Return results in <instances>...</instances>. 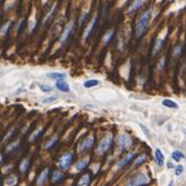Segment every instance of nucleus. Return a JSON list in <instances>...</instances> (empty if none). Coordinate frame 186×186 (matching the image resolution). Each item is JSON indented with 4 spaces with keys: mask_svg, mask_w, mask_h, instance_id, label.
<instances>
[{
    "mask_svg": "<svg viewBox=\"0 0 186 186\" xmlns=\"http://www.w3.org/2000/svg\"><path fill=\"white\" fill-rule=\"evenodd\" d=\"M153 16V9H145L144 12H141L137 16V18L135 21V38L140 39L145 35V32L148 31L149 25H150V20Z\"/></svg>",
    "mask_w": 186,
    "mask_h": 186,
    "instance_id": "f257e3e1",
    "label": "nucleus"
},
{
    "mask_svg": "<svg viewBox=\"0 0 186 186\" xmlns=\"http://www.w3.org/2000/svg\"><path fill=\"white\" fill-rule=\"evenodd\" d=\"M149 182H150L149 176L145 172H142V173H138L135 177H132L127 182V186H144V185H148Z\"/></svg>",
    "mask_w": 186,
    "mask_h": 186,
    "instance_id": "f03ea898",
    "label": "nucleus"
},
{
    "mask_svg": "<svg viewBox=\"0 0 186 186\" xmlns=\"http://www.w3.org/2000/svg\"><path fill=\"white\" fill-rule=\"evenodd\" d=\"M111 145H112V135H111V133H109V135H106L101 140L99 145L97 146V149H96V153L97 154H105V153H107V151L110 150Z\"/></svg>",
    "mask_w": 186,
    "mask_h": 186,
    "instance_id": "7ed1b4c3",
    "label": "nucleus"
},
{
    "mask_svg": "<svg viewBox=\"0 0 186 186\" xmlns=\"http://www.w3.org/2000/svg\"><path fill=\"white\" fill-rule=\"evenodd\" d=\"M116 144H118L119 151H124L125 149H128L129 146L132 145V138L128 133H120V135L116 137Z\"/></svg>",
    "mask_w": 186,
    "mask_h": 186,
    "instance_id": "20e7f679",
    "label": "nucleus"
},
{
    "mask_svg": "<svg viewBox=\"0 0 186 186\" xmlns=\"http://www.w3.org/2000/svg\"><path fill=\"white\" fill-rule=\"evenodd\" d=\"M74 29H75V21H70V22L65 26L61 35H59V43H61V44H65V43L70 39L71 34L74 32Z\"/></svg>",
    "mask_w": 186,
    "mask_h": 186,
    "instance_id": "39448f33",
    "label": "nucleus"
},
{
    "mask_svg": "<svg viewBox=\"0 0 186 186\" xmlns=\"http://www.w3.org/2000/svg\"><path fill=\"white\" fill-rule=\"evenodd\" d=\"M97 23H98V16L96 14V16H94L93 18L88 22V25L85 26V29H84V31H83V35H81V39H83V41H87V40H88V38L90 36V34H92L93 30L96 29Z\"/></svg>",
    "mask_w": 186,
    "mask_h": 186,
    "instance_id": "423d86ee",
    "label": "nucleus"
},
{
    "mask_svg": "<svg viewBox=\"0 0 186 186\" xmlns=\"http://www.w3.org/2000/svg\"><path fill=\"white\" fill-rule=\"evenodd\" d=\"M72 159H74V154H72L71 151H69V153L63 154L62 157L59 158V160H58V167L61 168L62 171L67 169V168H70V166H71Z\"/></svg>",
    "mask_w": 186,
    "mask_h": 186,
    "instance_id": "0eeeda50",
    "label": "nucleus"
},
{
    "mask_svg": "<svg viewBox=\"0 0 186 186\" xmlns=\"http://www.w3.org/2000/svg\"><path fill=\"white\" fill-rule=\"evenodd\" d=\"M93 145H94V136L93 135H90L88 137H85L83 141L80 142V145H79V151H81V153H85V151H88L93 148Z\"/></svg>",
    "mask_w": 186,
    "mask_h": 186,
    "instance_id": "6e6552de",
    "label": "nucleus"
},
{
    "mask_svg": "<svg viewBox=\"0 0 186 186\" xmlns=\"http://www.w3.org/2000/svg\"><path fill=\"white\" fill-rule=\"evenodd\" d=\"M142 4H144V0H132L131 4H129V7L127 8V13L128 14H133V13H136L137 11L141 9Z\"/></svg>",
    "mask_w": 186,
    "mask_h": 186,
    "instance_id": "1a4fd4ad",
    "label": "nucleus"
},
{
    "mask_svg": "<svg viewBox=\"0 0 186 186\" xmlns=\"http://www.w3.org/2000/svg\"><path fill=\"white\" fill-rule=\"evenodd\" d=\"M133 158H136V154H135V153H129V154H127V155H124V157L118 162L116 167H118V168H123V167H125L129 162L132 160Z\"/></svg>",
    "mask_w": 186,
    "mask_h": 186,
    "instance_id": "9d476101",
    "label": "nucleus"
},
{
    "mask_svg": "<svg viewBox=\"0 0 186 186\" xmlns=\"http://www.w3.org/2000/svg\"><path fill=\"white\" fill-rule=\"evenodd\" d=\"M48 175H49V168L43 169L40 172V175L38 176V178H36V186H43V185H44L47 178H48Z\"/></svg>",
    "mask_w": 186,
    "mask_h": 186,
    "instance_id": "9b49d317",
    "label": "nucleus"
},
{
    "mask_svg": "<svg viewBox=\"0 0 186 186\" xmlns=\"http://www.w3.org/2000/svg\"><path fill=\"white\" fill-rule=\"evenodd\" d=\"M56 88L62 93H69L70 92V85L66 80H57L56 81Z\"/></svg>",
    "mask_w": 186,
    "mask_h": 186,
    "instance_id": "f8f14e48",
    "label": "nucleus"
},
{
    "mask_svg": "<svg viewBox=\"0 0 186 186\" xmlns=\"http://www.w3.org/2000/svg\"><path fill=\"white\" fill-rule=\"evenodd\" d=\"M164 41H166V39L164 38H158L157 40H155V43H154V45H153V50H151V54L153 56H155L158 53L159 50H160L162 48H163V44H164Z\"/></svg>",
    "mask_w": 186,
    "mask_h": 186,
    "instance_id": "ddd939ff",
    "label": "nucleus"
},
{
    "mask_svg": "<svg viewBox=\"0 0 186 186\" xmlns=\"http://www.w3.org/2000/svg\"><path fill=\"white\" fill-rule=\"evenodd\" d=\"M114 36H115V30H109L107 32L103 34V36H102V44L103 45H107L112 40V39H114Z\"/></svg>",
    "mask_w": 186,
    "mask_h": 186,
    "instance_id": "4468645a",
    "label": "nucleus"
},
{
    "mask_svg": "<svg viewBox=\"0 0 186 186\" xmlns=\"http://www.w3.org/2000/svg\"><path fill=\"white\" fill-rule=\"evenodd\" d=\"M56 11H57V3H54L53 4V7L49 9V12H48V14H47L45 17H44V20H43V23L44 25H47V23H49L50 21H52V18H53V16H54V13H56Z\"/></svg>",
    "mask_w": 186,
    "mask_h": 186,
    "instance_id": "2eb2a0df",
    "label": "nucleus"
},
{
    "mask_svg": "<svg viewBox=\"0 0 186 186\" xmlns=\"http://www.w3.org/2000/svg\"><path fill=\"white\" fill-rule=\"evenodd\" d=\"M62 178H63V173L61 171H53L52 172V177H50V184H57Z\"/></svg>",
    "mask_w": 186,
    "mask_h": 186,
    "instance_id": "dca6fc26",
    "label": "nucleus"
},
{
    "mask_svg": "<svg viewBox=\"0 0 186 186\" xmlns=\"http://www.w3.org/2000/svg\"><path fill=\"white\" fill-rule=\"evenodd\" d=\"M155 162H157L158 166H163L164 164V154L162 153V150L160 149H155Z\"/></svg>",
    "mask_w": 186,
    "mask_h": 186,
    "instance_id": "f3484780",
    "label": "nucleus"
},
{
    "mask_svg": "<svg viewBox=\"0 0 186 186\" xmlns=\"http://www.w3.org/2000/svg\"><path fill=\"white\" fill-rule=\"evenodd\" d=\"M47 76H48L49 79L56 80V81L66 79V74H65V72H49V74H47Z\"/></svg>",
    "mask_w": 186,
    "mask_h": 186,
    "instance_id": "a211bd4d",
    "label": "nucleus"
},
{
    "mask_svg": "<svg viewBox=\"0 0 186 186\" xmlns=\"http://www.w3.org/2000/svg\"><path fill=\"white\" fill-rule=\"evenodd\" d=\"M12 25H13L12 21H7V22L4 23L2 27H0V35H2V36H5L9 32V29L12 27Z\"/></svg>",
    "mask_w": 186,
    "mask_h": 186,
    "instance_id": "6ab92c4d",
    "label": "nucleus"
},
{
    "mask_svg": "<svg viewBox=\"0 0 186 186\" xmlns=\"http://www.w3.org/2000/svg\"><path fill=\"white\" fill-rule=\"evenodd\" d=\"M88 162H89V158H84L83 160H80L79 163L75 164V169H76L78 172L85 169V168H87V166H88Z\"/></svg>",
    "mask_w": 186,
    "mask_h": 186,
    "instance_id": "aec40b11",
    "label": "nucleus"
},
{
    "mask_svg": "<svg viewBox=\"0 0 186 186\" xmlns=\"http://www.w3.org/2000/svg\"><path fill=\"white\" fill-rule=\"evenodd\" d=\"M162 105H163V106H166V107H168V109H178V105H177V103H176L175 101L169 99V98L163 99V101H162Z\"/></svg>",
    "mask_w": 186,
    "mask_h": 186,
    "instance_id": "412c9836",
    "label": "nucleus"
},
{
    "mask_svg": "<svg viewBox=\"0 0 186 186\" xmlns=\"http://www.w3.org/2000/svg\"><path fill=\"white\" fill-rule=\"evenodd\" d=\"M29 167H30V160L26 158V159H23V160L20 163V172H21V173H26L27 169H29Z\"/></svg>",
    "mask_w": 186,
    "mask_h": 186,
    "instance_id": "4be33fe9",
    "label": "nucleus"
},
{
    "mask_svg": "<svg viewBox=\"0 0 186 186\" xmlns=\"http://www.w3.org/2000/svg\"><path fill=\"white\" fill-rule=\"evenodd\" d=\"M146 159H148V155H145V154H141V155H138V157L133 160V167H140L142 163H144Z\"/></svg>",
    "mask_w": 186,
    "mask_h": 186,
    "instance_id": "5701e85b",
    "label": "nucleus"
},
{
    "mask_svg": "<svg viewBox=\"0 0 186 186\" xmlns=\"http://www.w3.org/2000/svg\"><path fill=\"white\" fill-rule=\"evenodd\" d=\"M99 84V80H97V79H89V80H85L84 81V88H87V89H89V88H93V87H97V85Z\"/></svg>",
    "mask_w": 186,
    "mask_h": 186,
    "instance_id": "b1692460",
    "label": "nucleus"
},
{
    "mask_svg": "<svg viewBox=\"0 0 186 186\" xmlns=\"http://www.w3.org/2000/svg\"><path fill=\"white\" fill-rule=\"evenodd\" d=\"M172 159H173V160L177 163V162H181L182 160V159L185 158V155H184V153H181L180 150H176V151H173V153H172Z\"/></svg>",
    "mask_w": 186,
    "mask_h": 186,
    "instance_id": "393cba45",
    "label": "nucleus"
},
{
    "mask_svg": "<svg viewBox=\"0 0 186 186\" xmlns=\"http://www.w3.org/2000/svg\"><path fill=\"white\" fill-rule=\"evenodd\" d=\"M41 132H43V128H41V127L36 128L35 131H34V132L31 133V135H30V137H29V141H30V142H34V141H35L39 136H40V133H41Z\"/></svg>",
    "mask_w": 186,
    "mask_h": 186,
    "instance_id": "a878e982",
    "label": "nucleus"
},
{
    "mask_svg": "<svg viewBox=\"0 0 186 186\" xmlns=\"http://www.w3.org/2000/svg\"><path fill=\"white\" fill-rule=\"evenodd\" d=\"M88 17H89V12H88V11L83 12V13H81V14L79 16V18H78V25H79V26H83V25L85 23V21H87Z\"/></svg>",
    "mask_w": 186,
    "mask_h": 186,
    "instance_id": "bb28decb",
    "label": "nucleus"
},
{
    "mask_svg": "<svg viewBox=\"0 0 186 186\" xmlns=\"http://www.w3.org/2000/svg\"><path fill=\"white\" fill-rule=\"evenodd\" d=\"M89 181H90V176H89L88 173H85V175L79 180V182H78V186H88V185H89Z\"/></svg>",
    "mask_w": 186,
    "mask_h": 186,
    "instance_id": "cd10ccee",
    "label": "nucleus"
},
{
    "mask_svg": "<svg viewBox=\"0 0 186 186\" xmlns=\"http://www.w3.org/2000/svg\"><path fill=\"white\" fill-rule=\"evenodd\" d=\"M16 184H17V177L14 175L7 177L5 181H4V185H5V186H14Z\"/></svg>",
    "mask_w": 186,
    "mask_h": 186,
    "instance_id": "c85d7f7f",
    "label": "nucleus"
},
{
    "mask_svg": "<svg viewBox=\"0 0 186 186\" xmlns=\"http://www.w3.org/2000/svg\"><path fill=\"white\" fill-rule=\"evenodd\" d=\"M57 141H58V137H57V136H53V137L50 138V140L47 141V144L44 145V149L48 150V149H50V148H53V146L56 145V142H57Z\"/></svg>",
    "mask_w": 186,
    "mask_h": 186,
    "instance_id": "c756f323",
    "label": "nucleus"
},
{
    "mask_svg": "<svg viewBox=\"0 0 186 186\" xmlns=\"http://www.w3.org/2000/svg\"><path fill=\"white\" fill-rule=\"evenodd\" d=\"M181 53H182V45H177L175 47V49H173V57H180Z\"/></svg>",
    "mask_w": 186,
    "mask_h": 186,
    "instance_id": "7c9ffc66",
    "label": "nucleus"
},
{
    "mask_svg": "<svg viewBox=\"0 0 186 186\" xmlns=\"http://www.w3.org/2000/svg\"><path fill=\"white\" fill-rule=\"evenodd\" d=\"M57 98H58L57 96L45 97V98H43V99H41V102H43V103H45V105H47V103H52V102H54V101H56V99H57Z\"/></svg>",
    "mask_w": 186,
    "mask_h": 186,
    "instance_id": "2f4dec72",
    "label": "nucleus"
},
{
    "mask_svg": "<svg viewBox=\"0 0 186 186\" xmlns=\"http://www.w3.org/2000/svg\"><path fill=\"white\" fill-rule=\"evenodd\" d=\"M18 148V141H14V142H12L11 145H8L7 146V153H9V151H13L14 149Z\"/></svg>",
    "mask_w": 186,
    "mask_h": 186,
    "instance_id": "473e14b6",
    "label": "nucleus"
},
{
    "mask_svg": "<svg viewBox=\"0 0 186 186\" xmlns=\"http://www.w3.org/2000/svg\"><path fill=\"white\" fill-rule=\"evenodd\" d=\"M138 125H140V128L142 129V131H144V135L148 137V138H150V132H149V128L148 127H145L144 124H141V123H138Z\"/></svg>",
    "mask_w": 186,
    "mask_h": 186,
    "instance_id": "72a5a7b5",
    "label": "nucleus"
},
{
    "mask_svg": "<svg viewBox=\"0 0 186 186\" xmlns=\"http://www.w3.org/2000/svg\"><path fill=\"white\" fill-rule=\"evenodd\" d=\"M182 172H184V167H182V166H177V167H175V175H176V176H181V175H182Z\"/></svg>",
    "mask_w": 186,
    "mask_h": 186,
    "instance_id": "f704fd0d",
    "label": "nucleus"
},
{
    "mask_svg": "<svg viewBox=\"0 0 186 186\" xmlns=\"http://www.w3.org/2000/svg\"><path fill=\"white\" fill-rule=\"evenodd\" d=\"M40 89L43 90V92H52V87H50V85L40 84Z\"/></svg>",
    "mask_w": 186,
    "mask_h": 186,
    "instance_id": "c9c22d12",
    "label": "nucleus"
},
{
    "mask_svg": "<svg viewBox=\"0 0 186 186\" xmlns=\"http://www.w3.org/2000/svg\"><path fill=\"white\" fill-rule=\"evenodd\" d=\"M164 62H166V58H162L160 62H159V69H162V70L164 69Z\"/></svg>",
    "mask_w": 186,
    "mask_h": 186,
    "instance_id": "e433bc0d",
    "label": "nucleus"
},
{
    "mask_svg": "<svg viewBox=\"0 0 186 186\" xmlns=\"http://www.w3.org/2000/svg\"><path fill=\"white\" fill-rule=\"evenodd\" d=\"M2 160H3V155L0 154V163H2Z\"/></svg>",
    "mask_w": 186,
    "mask_h": 186,
    "instance_id": "4c0bfd02",
    "label": "nucleus"
},
{
    "mask_svg": "<svg viewBox=\"0 0 186 186\" xmlns=\"http://www.w3.org/2000/svg\"><path fill=\"white\" fill-rule=\"evenodd\" d=\"M172 184H173V182H172V181H169V184H168V186H173Z\"/></svg>",
    "mask_w": 186,
    "mask_h": 186,
    "instance_id": "58836bf2",
    "label": "nucleus"
}]
</instances>
